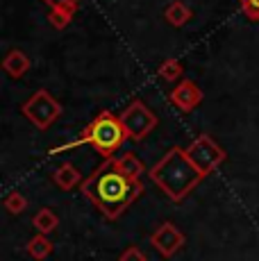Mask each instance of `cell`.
<instances>
[{
	"mask_svg": "<svg viewBox=\"0 0 259 261\" xmlns=\"http://www.w3.org/2000/svg\"><path fill=\"white\" fill-rule=\"evenodd\" d=\"M148 177L155 182L159 191H164V195L171 202H182L205 179V175L193 166V162L187 157L182 148H171L150 168Z\"/></svg>",
	"mask_w": 259,
	"mask_h": 261,
	"instance_id": "2",
	"label": "cell"
},
{
	"mask_svg": "<svg viewBox=\"0 0 259 261\" xmlns=\"http://www.w3.org/2000/svg\"><path fill=\"white\" fill-rule=\"evenodd\" d=\"M180 64L177 62H166L164 64L162 68H159V75H162V77H166V80H175L177 75H180Z\"/></svg>",
	"mask_w": 259,
	"mask_h": 261,
	"instance_id": "16",
	"label": "cell"
},
{
	"mask_svg": "<svg viewBox=\"0 0 259 261\" xmlns=\"http://www.w3.org/2000/svg\"><path fill=\"white\" fill-rule=\"evenodd\" d=\"M25 252L32 257L34 261H46L48 257H50V252H53V243L48 241L46 234H41L39 232L37 237H32L25 243Z\"/></svg>",
	"mask_w": 259,
	"mask_h": 261,
	"instance_id": "11",
	"label": "cell"
},
{
	"mask_svg": "<svg viewBox=\"0 0 259 261\" xmlns=\"http://www.w3.org/2000/svg\"><path fill=\"white\" fill-rule=\"evenodd\" d=\"M184 152H187V157L193 162V166L200 170L205 177L212 175L214 170L227 159L225 150L214 141L212 137H207V134H200L198 139H193V141L184 148Z\"/></svg>",
	"mask_w": 259,
	"mask_h": 261,
	"instance_id": "4",
	"label": "cell"
},
{
	"mask_svg": "<svg viewBox=\"0 0 259 261\" xmlns=\"http://www.w3.org/2000/svg\"><path fill=\"white\" fill-rule=\"evenodd\" d=\"M150 243H152V248H155L164 259H171V257H175V254L184 248L187 237H184V234L173 223H164V225H159L155 232H152Z\"/></svg>",
	"mask_w": 259,
	"mask_h": 261,
	"instance_id": "7",
	"label": "cell"
},
{
	"mask_svg": "<svg viewBox=\"0 0 259 261\" xmlns=\"http://www.w3.org/2000/svg\"><path fill=\"white\" fill-rule=\"evenodd\" d=\"M23 114H25L39 129H48L55 120L59 118L62 107H59L57 100H53L46 91H37L23 105Z\"/></svg>",
	"mask_w": 259,
	"mask_h": 261,
	"instance_id": "5",
	"label": "cell"
},
{
	"mask_svg": "<svg viewBox=\"0 0 259 261\" xmlns=\"http://www.w3.org/2000/svg\"><path fill=\"white\" fill-rule=\"evenodd\" d=\"M171 100L182 109V112H191V109L202 100V93L193 82H182L180 87L171 93Z\"/></svg>",
	"mask_w": 259,
	"mask_h": 261,
	"instance_id": "8",
	"label": "cell"
},
{
	"mask_svg": "<svg viewBox=\"0 0 259 261\" xmlns=\"http://www.w3.org/2000/svg\"><path fill=\"white\" fill-rule=\"evenodd\" d=\"M82 195L100 212L107 220H118L123 212H127L139 195L143 193L141 179H132L118 170L116 162L105 159L84 182L80 184Z\"/></svg>",
	"mask_w": 259,
	"mask_h": 261,
	"instance_id": "1",
	"label": "cell"
},
{
	"mask_svg": "<svg viewBox=\"0 0 259 261\" xmlns=\"http://www.w3.org/2000/svg\"><path fill=\"white\" fill-rule=\"evenodd\" d=\"M243 7L250 14V18H257L259 21V0H243Z\"/></svg>",
	"mask_w": 259,
	"mask_h": 261,
	"instance_id": "18",
	"label": "cell"
},
{
	"mask_svg": "<svg viewBox=\"0 0 259 261\" xmlns=\"http://www.w3.org/2000/svg\"><path fill=\"white\" fill-rule=\"evenodd\" d=\"M53 182L57 184L62 191H73L77 184L84 182V177H82V173L73 166V164L66 162V164H62V166L53 173Z\"/></svg>",
	"mask_w": 259,
	"mask_h": 261,
	"instance_id": "9",
	"label": "cell"
},
{
	"mask_svg": "<svg viewBox=\"0 0 259 261\" xmlns=\"http://www.w3.org/2000/svg\"><path fill=\"white\" fill-rule=\"evenodd\" d=\"M114 162H116V166L123 175H127V177H132V179H141V175L146 173L143 162L134 152H125V154H121V157H114Z\"/></svg>",
	"mask_w": 259,
	"mask_h": 261,
	"instance_id": "10",
	"label": "cell"
},
{
	"mask_svg": "<svg viewBox=\"0 0 259 261\" xmlns=\"http://www.w3.org/2000/svg\"><path fill=\"white\" fill-rule=\"evenodd\" d=\"M118 261H148L146 252H141V248H137V245H130L121 252V257Z\"/></svg>",
	"mask_w": 259,
	"mask_h": 261,
	"instance_id": "15",
	"label": "cell"
},
{
	"mask_svg": "<svg viewBox=\"0 0 259 261\" xmlns=\"http://www.w3.org/2000/svg\"><path fill=\"white\" fill-rule=\"evenodd\" d=\"M168 16H171V21L175 25H182L189 18V12H187V9H180V7H173L171 12H168Z\"/></svg>",
	"mask_w": 259,
	"mask_h": 261,
	"instance_id": "17",
	"label": "cell"
},
{
	"mask_svg": "<svg viewBox=\"0 0 259 261\" xmlns=\"http://www.w3.org/2000/svg\"><path fill=\"white\" fill-rule=\"evenodd\" d=\"M3 204H5V209H7L12 216H21L28 209V198L23 193H18V191H12V193L5 198Z\"/></svg>",
	"mask_w": 259,
	"mask_h": 261,
	"instance_id": "14",
	"label": "cell"
},
{
	"mask_svg": "<svg viewBox=\"0 0 259 261\" xmlns=\"http://www.w3.org/2000/svg\"><path fill=\"white\" fill-rule=\"evenodd\" d=\"M28 66H30L28 57L23 53H18V50H14V53L5 59V71L12 75V77H21V75L28 71Z\"/></svg>",
	"mask_w": 259,
	"mask_h": 261,
	"instance_id": "13",
	"label": "cell"
},
{
	"mask_svg": "<svg viewBox=\"0 0 259 261\" xmlns=\"http://www.w3.org/2000/svg\"><path fill=\"white\" fill-rule=\"evenodd\" d=\"M125 139H127V132H125V125H123L121 116H114V114H109V112H102L87 125L84 134L77 139V141L64 145V148H53L50 152H62V150H66V148H75V145L89 143L98 154H102L105 159H112L114 154L123 148Z\"/></svg>",
	"mask_w": 259,
	"mask_h": 261,
	"instance_id": "3",
	"label": "cell"
},
{
	"mask_svg": "<svg viewBox=\"0 0 259 261\" xmlns=\"http://www.w3.org/2000/svg\"><path fill=\"white\" fill-rule=\"evenodd\" d=\"M121 120H123V125H125L127 137L134 139V141L146 139L157 125L155 114H152L143 102H139V100H134L125 112L121 114Z\"/></svg>",
	"mask_w": 259,
	"mask_h": 261,
	"instance_id": "6",
	"label": "cell"
},
{
	"mask_svg": "<svg viewBox=\"0 0 259 261\" xmlns=\"http://www.w3.org/2000/svg\"><path fill=\"white\" fill-rule=\"evenodd\" d=\"M32 225H34V229L37 232H41V234H50L57 229V225H59V216L53 212V209H48V207H43V209H39L37 214L32 216Z\"/></svg>",
	"mask_w": 259,
	"mask_h": 261,
	"instance_id": "12",
	"label": "cell"
}]
</instances>
